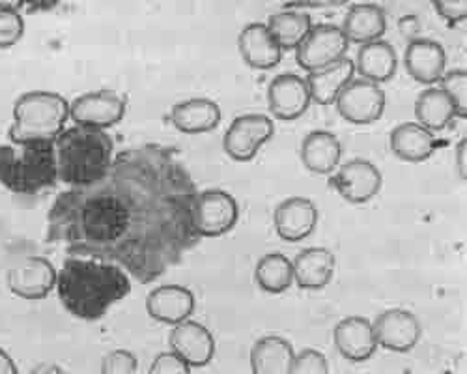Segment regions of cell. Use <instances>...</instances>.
Returning a JSON list of instances; mask_svg holds the SVG:
<instances>
[{"mask_svg":"<svg viewBox=\"0 0 467 374\" xmlns=\"http://www.w3.org/2000/svg\"><path fill=\"white\" fill-rule=\"evenodd\" d=\"M199 190L171 146L146 142L112 158L94 183L62 192L47 213V242L151 283L201 242Z\"/></svg>","mask_w":467,"mask_h":374,"instance_id":"obj_1","label":"cell"},{"mask_svg":"<svg viewBox=\"0 0 467 374\" xmlns=\"http://www.w3.org/2000/svg\"><path fill=\"white\" fill-rule=\"evenodd\" d=\"M57 290L71 317L92 322L131 292V281L122 268L109 262L69 256L57 274Z\"/></svg>","mask_w":467,"mask_h":374,"instance_id":"obj_2","label":"cell"},{"mask_svg":"<svg viewBox=\"0 0 467 374\" xmlns=\"http://www.w3.org/2000/svg\"><path fill=\"white\" fill-rule=\"evenodd\" d=\"M112 139L105 130L73 126L55 140L57 176L69 187L99 180L112 163Z\"/></svg>","mask_w":467,"mask_h":374,"instance_id":"obj_3","label":"cell"},{"mask_svg":"<svg viewBox=\"0 0 467 374\" xmlns=\"http://www.w3.org/2000/svg\"><path fill=\"white\" fill-rule=\"evenodd\" d=\"M58 182L55 140L0 144V183L19 195H34Z\"/></svg>","mask_w":467,"mask_h":374,"instance_id":"obj_4","label":"cell"},{"mask_svg":"<svg viewBox=\"0 0 467 374\" xmlns=\"http://www.w3.org/2000/svg\"><path fill=\"white\" fill-rule=\"evenodd\" d=\"M69 117V103L57 92L34 90L14 105V124L8 131L14 144L30 140H57Z\"/></svg>","mask_w":467,"mask_h":374,"instance_id":"obj_5","label":"cell"},{"mask_svg":"<svg viewBox=\"0 0 467 374\" xmlns=\"http://www.w3.org/2000/svg\"><path fill=\"white\" fill-rule=\"evenodd\" d=\"M349 42L340 26L331 23L313 25L297 47V64L306 71L327 68L346 57Z\"/></svg>","mask_w":467,"mask_h":374,"instance_id":"obj_6","label":"cell"},{"mask_svg":"<svg viewBox=\"0 0 467 374\" xmlns=\"http://www.w3.org/2000/svg\"><path fill=\"white\" fill-rule=\"evenodd\" d=\"M274 120L260 115V112H249L234 119L223 137L224 152L236 161H249L256 156L260 146L274 137Z\"/></svg>","mask_w":467,"mask_h":374,"instance_id":"obj_7","label":"cell"},{"mask_svg":"<svg viewBox=\"0 0 467 374\" xmlns=\"http://www.w3.org/2000/svg\"><path fill=\"white\" fill-rule=\"evenodd\" d=\"M338 115L349 124L367 126L383 115L385 110V92L379 85L367 79L349 81L337 98Z\"/></svg>","mask_w":467,"mask_h":374,"instance_id":"obj_8","label":"cell"},{"mask_svg":"<svg viewBox=\"0 0 467 374\" xmlns=\"http://www.w3.org/2000/svg\"><path fill=\"white\" fill-rule=\"evenodd\" d=\"M240 215L236 199L223 190L199 192L194 204V227L201 238L223 236L234 229Z\"/></svg>","mask_w":467,"mask_h":374,"instance_id":"obj_9","label":"cell"},{"mask_svg":"<svg viewBox=\"0 0 467 374\" xmlns=\"http://www.w3.org/2000/svg\"><path fill=\"white\" fill-rule=\"evenodd\" d=\"M126 115V99L112 90L88 92L69 103V117L75 126L107 130L119 124Z\"/></svg>","mask_w":467,"mask_h":374,"instance_id":"obj_10","label":"cell"},{"mask_svg":"<svg viewBox=\"0 0 467 374\" xmlns=\"http://www.w3.org/2000/svg\"><path fill=\"white\" fill-rule=\"evenodd\" d=\"M381 182L383 178L379 169L363 158L346 161L333 176L335 190L352 204H363L374 199L381 190Z\"/></svg>","mask_w":467,"mask_h":374,"instance_id":"obj_11","label":"cell"},{"mask_svg":"<svg viewBox=\"0 0 467 374\" xmlns=\"http://www.w3.org/2000/svg\"><path fill=\"white\" fill-rule=\"evenodd\" d=\"M374 326L378 347L391 352H410L420 339V322L408 309H387L378 315Z\"/></svg>","mask_w":467,"mask_h":374,"instance_id":"obj_12","label":"cell"},{"mask_svg":"<svg viewBox=\"0 0 467 374\" xmlns=\"http://www.w3.org/2000/svg\"><path fill=\"white\" fill-rule=\"evenodd\" d=\"M57 270L44 256H25L8 274L10 290L25 299H42L57 286Z\"/></svg>","mask_w":467,"mask_h":374,"instance_id":"obj_13","label":"cell"},{"mask_svg":"<svg viewBox=\"0 0 467 374\" xmlns=\"http://www.w3.org/2000/svg\"><path fill=\"white\" fill-rule=\"evenodd\" d=\"M310 94L306 81L299 78L297 73L286 71L277 75V78L267 87V103L269 110L279 120H296L310 105Z\"/></svg>","mask_w":467,"mask_h":374,"instance_id":"obj_14","label":"cell"},{"mask_svg":"<svg viewBox=\"0 0 467 374\" xmlns=\"http://www.w3.org/2000/svg\"><path fill=\"white\" fill-rule=\"evenodd\" d=\"M335 347L346 359L361 363L374 356L378 350V341L374 326L365 317H346L342 318L333 331Z\"/></svg>","mask_w":467,"mask_h":374,"instance_id":"obj_15","label":"cell"},{"mask_svg":"<svg viewBox=\"0 0 467 374\" xmlns=\"http://www.w3.org/2000/svg\"><path fill=\"white\" fill-rule=\"evenodd\" d=\"M172 352L189 367H206L215 354V341L210 329L194 320H185L171 331Z\"/></svg>","mask_w":467,"mask_h":374,"instance_id":"obj_16","label":"cell"},{"mask_svg":"<svg viewBox=\"0 0 467 374\" xmlns=\"http://www.w3.org/2000/svg\"><path fill=\"white\" fill-rule=\"evenodd\" d=\"M404 64L415 81L434 85L447 71V55L440 42L431 37H413L406 47Z\"/></svg>","mask_w":467,"mask_h":374,"instance_id":"obj_17","label":"cell"},{"mask_svg":"<svg viewBox=\"0 0 467 374\" xmlns=\"http://www.w3.org/2000/svg\"><path fill=\"white\" fill-rule=\"evenodd\" d=\"M318 208L306 197H288L275 210L277 234L286 242H301L317 229Z\"/></svg>","mask_w":467,"mask_h":374,"instance_id":"obj_18","label":"cell"},{"mask_svg":"<svg viewBox=\"0 0 467 374\" xmlns=\"http://www.w3.org/2000/svg\"><path fill=\"white\" fill-rule=\"evenodd\" d=\"M194 294L180 285H163L153 288L146 297L148 315L163 324H180L189 320L194 311Z\"/></svg>","mask_w":467,"mask_h":374,"instance_id":"obj_19","label":"cell"},{"mask_svg":"<svg viewBox=\"0 0 467 374\" xmlns=\"http://www.w3.org/2000/svg\"><path fill=\"white\" fill-rule=\"evenodd\" d=\"M238 49L254 69H271L283 58V49L264 23H249L238 36Z\"/></svg>","mask_w":467,"mask_h":374,"instance_id":"obj_20","label":"cell"},{"mask_svg":"<svg viewBox=\"0 0 467 374\" xmlns=\"http://www.w3.org/2000/svg\"><path fill=\"white\" fill-rule=\"evenodd\" d=\"M335 255L326 247H306L292 260L294 281L305 290H320L335 274Z\"/></svg>","mask_w":467,"mask_h":374,"instance_id":"obj_21","label":"cell"},{"mask_svg":"<svg viewBox=\"0 0 467 374\" xmlns=\"http://www.w3.org/2000/svg\"><path fill=\"white\" fill-rule=\"evenodd\" d=\"M299 156L303 165L317 174H331L342 158V146L335 133L326 130H315L305 135Z\"/></svg>","mask_w":467,"mask_h":374,"instance_id":"obj_22","label":"cell"},{"mask_svg":"<svg viewBox=\"0 0 467 374\" xmlns=\"http://www.w3.org/2000/svg\"><path fill=\"white\" fill-rule=\"evenodd\" d=\"M340 30L344 32L348 42H358L361 46L381 40V36L387 30L385 10L370 3L349 6Z\"/></svg>","mask_w":467,"mask_h":374,"instance_id":"obj_23","label":"cell"},{"mask_svg":"<svg viewBox=\"0 0 467 374\" xmlns=\"http://www.w3.org/2000/svg\"><path fill=\"white\" fill-rule=\"evenodd\" d=\"M354 60H349L348 57L340 58L338 62L317 69V71H310L306 81L308 87V94L310 99H315L320 105H331L337 101L338 94L342 92V88L349 83L354 81Z\"/></svg>","mask_w":467,"mask_h":374,"instance_id":"obj_24","label":"cell"},{"mask_svg":"<svg viewBox=\"0 0 467 374\" xmlns=\"http://www.w3.org/2000/svg\"><path fill=\"white\" fill-rule=\"evenodd\" d=\"M171 120L183 133H204L221 124V109L213 99L191 98L172 107Z\"/></svg>","mask_w":467,"mask_h":374,"instance_id":"obj_25","label":"cell"},{"mask_svg":"<svg viewBox=\"0 0 467 374\" xmlns=\"http://www.w3.org/2000/svg\"><path fill=\"white\" fill-rule=\"evenodd\" d=\"M391 150L397 158L410 163H419L431 158L436 152V137L417 122L399 124L389 137Z\"/></svg>","mask_w":467,"mask_h":374,"instance_id":"obj_26","label":"cell"},{"mask_svg":"<svg viewBox=\"0 0 467 374\" xmlns=\"http://www.w3.org/2000/svg\"><path fill=\"white\" fill-rule=\"evenodd\" d=\"M397 66L399 55L395 47L385 40L363 44L354 62V68L363 75V79L376 85L391 79L397 71Z\"/></svg>","mask_w":467,"mask_h":374,"instance_id":"obj_27","label":"cell"},{"mask_svg":"<svg viewBox=\"0 0 467 374\" xmlns=\"http://www.w3.org/2000/svg\"><path fill=\"white\" fill-rule=\"evenodd\" d=\"M296 354L285 337L265 335L251 348L253 374H288Z\"/></svg>","mask_w":467,"mask_h":374,"instance_id":"obj_28","label":"cell"},{"mask_svg":"<svg viewBox=\"0 0 467 374\" xmlns=\"http://www.w3.org/2000/svg\"><path fill=\"white\" fill-rule=\"evenodd\" d=\"M415 117L428 131H440L452 122L456 110L440 87H428L415 99Z\"/></svg>","mask_w":467,"mask_h":374,"instance_id":"obj_29","label":"cell"},{"mask_svg":"<svg viewBox=\"0 0 467 374\" xmlns=\"http://www.w3.org/2000/svg\"><path fill=\"white\" fill-rule=\"evenodd\" d=\"M265 26L274 34L281 49H294L299 47L308 30L313 28V17L301 10H281L269 16Z\"/></svg>","mask_w":467,"mask_h":374,"instance_id":"obj_30","label":"cell"},{"mask_svg":"<svg viewBox=\"0 0 467 374\" xmlns=\"http://www.w3.org/2000/svg\"><path fill=\"white\" fill-rule=\"evenodd\" d=\"M254 279L264 292L281 294L294 283L292 262L279 251L265 253L256 265Z\"/></svg>","mask_w":467,"mask_h":374,"instance_id":"obj_31","label":"cell"},{"mask_svg":"<svg viewBox=\"0 0 467 374\" xmlns=\"http://www.w3.org/2000/svg\"><path fill=\"white\" fill-rule=\"evenodd\" d=\"M440 88L445 92V96L454 105L456 117L465 119V115H467V71L462 68L445 71L443 78L440 79Z\"/></svg>","mask_w":467,"mask_h":374,"instance_id":"obj_32","label":"cell"},{"mask_svg":"<svg viewBox=\"0 0 467 374\" xmlns=\"http://www.w3.org/2000/svg\"><path fill=\"white\" fill-rule=\"evenodd\" d=\"M25 32L23 16L10 5H0V49L16 46Z\"/></svg>","mask_w":467,"mask_h":374,"instance_id":"obj_33","label":"cell"},{"mask_svg":"<svg viewBox=\"0 0 467 374\" xmlns=\"http://www.w3.org/2000/svg\"><path fill=\"white\" fill-rule=\"evenodd\" d=\"M288 374H329V365L320 350L306 348L294 358Z\"/></svg>","mask_w":467,"mask_h":374,"instance_id":"obj_34","label":"cell"},{"mask_svg":"<svg viewBox=\"0 0 467 374\" xmlns=\"http://www.w3.org/2000/svg\"><path fill=\"white\" fill-rule=\"evenodd\" d=\"M101 374H140V369L131 352L112 350L101 361Z\"/></svg>","mask_w":467,"mask_h":374,"instance_id":"obj_35","label":"cell"},{"mask_svg":"<svg viewBox=\"0 0 467 374\" xmlns=\"http://www.w3.org/2000/svg\"><path fill=\"white\" fill-rule=\"evenodd\" d=\"M189 365L174 352H161L153 359L148 374H189Z\"/></svg>","mask_w":467,"mask_h":374,"instance_id":"obj_36","label":"cell"},{"mask_svg":"<svg viewBox=\"0 0 467 374\" xmlns=\"http://www.w3.org/2000/svg\"><path fill=\"white\" fill-rule=\"evenodd\" d=\"M434 8L441 16V19L447 21L449 25H456V23L463 21L465 14H467L465 0H460V3H449V0H445V3H434Z\"/></svg>","mask_w":467,"mask_h":374,"instance_id":"obj_37","label":"cell"},{"mask_svg":"<svg viewBox=\"0 0 467 374\" xmlns=\"http://www.w3.org/2000/svg\"><path fill=\"white\" fill-rule=\"evenodd\" d=\"M465 156H467V139L463 137L456 146V169L460 172V178L465 180L467 169H465Z\"/></svg>","mask_w":467,"mask_h":374,"instance_id":"obj_38","label":"cell"},{"mask_svg":"<svg viewBox=\"0 0 467 374\" xmlns=\"http://www.w3.org/2000/svg\"><path fill=\"white\" fill-rule=\"evenodd\" d=\"M0 374H17L14 359L5 350H0Z\"/></svg>","mask_w":467,"mask_h":374,"instance_id":"obj_39","label":"cell"},{"mask_svg":"<svg viewBox=\"0 0 467 374\" xmlns=\"http://www.w3.org/2000/svg\"><path fill=\"white\" fill-rule=\"evenodd\" d=\"M28 374H66V372L55 363H40L36 365Z\"/></svg>","mask_w":467,"mask_h":374,"instance_id":"obj_40","label":"cell"}]
</instances>
